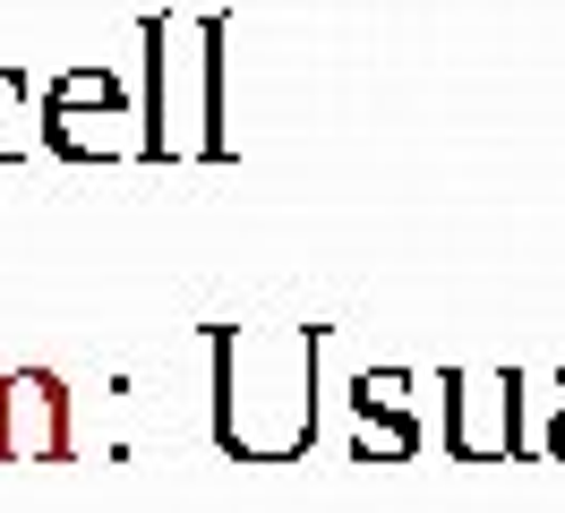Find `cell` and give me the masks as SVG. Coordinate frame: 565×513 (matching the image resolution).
Returning <instances> with one entry per match:
<instances>
[{
    "label": "cell",
    "mask_w": 565,
    "mask_h": 513,
    "mask_svg": "<svg viewBox=\"0 0 565 513\" xmlns=\"http://www.w3.org/2000/svg\"><path fill=\"white\" fill-rule=\"evenodd\" d=\"M318 325H214V445L232 462H300L318 445Z\"/></svg>",
    "instance_id": "cell-1"
},
{
    "label": "cell",
    "mask_w": 565,
    "mask_h": 513,
    "mask_svg": "<svg viewBox=\"0 0 565 513\" xmlns=\"http://www.w3.org/2000/svg\"><path fill=\"white\" fill-rule=\"evenodd\" d=\"M138 103H146V163H223L232 103H223V43L232 18H138Z\"/></svg>",
    "instance_id": "cell-2"
},
{
    "label": "cell",
    "mask_w": 565,
    "mask_h": 513,
    "mask_svg": "<svg viewBox=\"0 0 565 513\" xmlns=\"http://www.w3.org/2000/svg\"><path fill=\"white\" fill-rule=\"evenodd\" d=\"M43 154L61 163H146V103L120 68L77 61L43 86Z\"/></svg>",
    "instance_id": "cell-3"
},
{
    "label": "cell",
    "mask_w": 565,
    "mask_h": 513,
    "mask_svg": "<svg viewBox=\"0 0 565 513\" xmlns=\"http://www.w3.org/2000/svg\"><path fill=\"white\" fill-rule=\"evenodd\" d=\"M446 453L455 462H523V376L514 368L446 376Z\"/></svg>",
    "instance_id": "cell-4"
},
{
    "label": "cell",
    "mask_w": 565,
    "mask_h": 513,
    "mask_svg": "<svg viewBox=\"0 0 565 513\" xmlns=\"http://www.w3.org/2000/svg\"><path fill=\"white\" fill-rule=\"evenodd\" d=\"M0 462H70V385L52 368L0 376Z\"/></svg>",
    "instance_id": "cell-5"
},
{
    "label": "cell",
    "mask_w": 565,
    "mask_h": 513,
    "mask_svg": "<svg viewBox=\"0 0 565 513\" xmlns=\"http://www.w3.org/2000/svg\"><path fill=\"white\" fill-rule=\"evenodd\" d=\"M420 419H412V368H369L352 385V462H412Z\"/></svg>",
    "instance_id": "cell-6"
},
{
    "label": "cell",
    "mask_w": 565,
    "mask_h": 513,
    "mask_svg": "<svg viewBox=\"0 0 565 513\" xmlns=\"http://www.w3.org/2000/svg\"><path fill=\"white\" fill-rule=\"evenodd\" d=\"M35 146H43V95L26 68L0 61V163H26Z\"/></svg>",
    "instance_id": "cell-7"
},
{
    "label": "cell",
    "mask_w": 565,
    "mask_h": 513,
    "mask_svg": "<svg viewBox=\"0 0 565 513\" xmlns=\"http://www.w3.org/2000/svg\"><path fill=\"white\" fill-rule=\"evenodd\" d=\"M523 445H540L548 462H565V368L548 376V394H540V428H523Z\"/></svg>",
    "instance_id": "cell-8"
}]
</instances>
